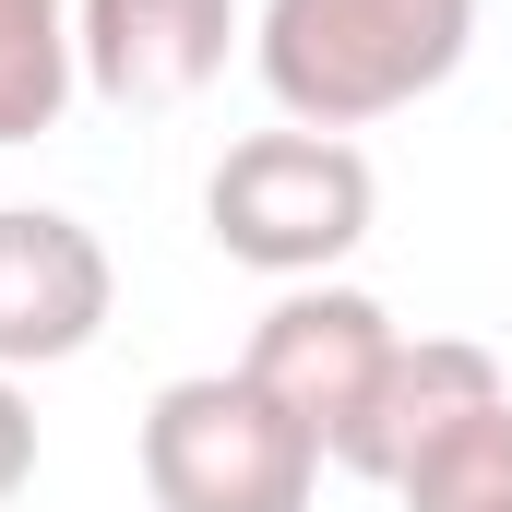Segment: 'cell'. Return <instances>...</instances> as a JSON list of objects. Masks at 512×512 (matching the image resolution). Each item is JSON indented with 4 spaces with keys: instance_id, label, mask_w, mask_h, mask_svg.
Listing matches in <instances>:
<instances>
[{
    "instance_id": "cell-1",
    "label": "cell",
    "mask_w": 512,
    "mask_h": 512,
    "mask_svg": "<svg viewBox=\"0 0 512 512\" xmlns=\"http://www.w3.org/2000/svg\"><path fill=\"white\" fill-rule=\"evenodd\" d=\"M477 48V0H262L251 72L298 131H370L441 96Z\"/></svg>"
},
{
    "instance_id": "cell-3",
    "label": "cell",
    "mask_w": 512,
    "mask_h": 512,
    "mask_svg": "<svg viewBox=\"0 0 512 512\" xmlns=\"http://www.w3.org/2000/svg\"><path fill=\"white\" fill-rule=\"evenodd\" d=\"M143 489L155 512H310L322 441L251 370H191L143 405Z\"/></svg>"
},
{
    "instance_id": "cell-7",
    "label": "cell",
    "mask_w": 512,
    "mask_h": 512,
    "mask_svg": "<svg viewBox=\"0 0 512 512\" xmlns=\"http://www.w3.org/2000/svg\"><path fill=\"white\" fill-rule=\"evenodd\" d=\"M512 393V370L477 346V334H405L393 346V370H382V393H370V417H358V441H346V477H405L441 429H465L477 405H501Z\"/></svg>"
},
{
    "instance_id": "cell-4",
    "label": "cell",
    "mask_w": 512,
    "mask_h": 512,
    "mask_svg": "<svg viewBox=\"0 0 512 512\" xmlns=\"http://www.w3.org/2000/svg\"><path fill=\"white\" fill-rule=\"evenodd\" d=\"M393 310L370 298V286H286L274 310L251 322V370L310 441H322V465H346V441H358V417H370V393H382V370H393Z\"/></svg>"
},
{
    "instance_id": "cell-2",
    "label": "cell",
    "mask_w": 512,
    "mask_h": 512,
    "mask_svg": "<svg viewBox=\"0 0 512 512\" xmlns=\"http://www.w3.org/2000/svg\"><path fill=\"white\" fill-rule=\"evenodd\" d=\"M370 215H382V179H370V155L346 143V131H251V143H227L215 155V179H203V227H215V251L274 274V286H322L334 262L370 239Z\"/></svg>"
},
{
    "instance_id": "cell-8",
    "label": "cell",
    "mask_w": 512,
    "mask_h": 512,
    "mask_svg": "<svg viewBox=\"0 0 512 512\" xmlns=\"http://www.w3.org/2000/svg\"><path fill=\"white\" fill-rule=\"evenodd\" d=\"M72 84H84L72 0H0V143H36V131H60Z\"/></svg>"
},
{
    "instance_id": "cell-6",
    "label": "cell",
    "mask_w": 512,
    "mask_h": 512,
    "mask_svg": "<svg viewBox=\"0 0 512 512\" xmlns=\"http://www.w3.org/2000/svg\"><path fill=\"white\" fill-rule=\"evenodd\" d=\"M251 24H239V0H72V48H84V84L131 108V120H155V108H191L215 72H227V48H239Z\"/></svg>"
},
{
    "instance_id": "cell-9",
    "label": "cell",
    "mask_w": 512,
    "mask_h": 512,
    "mask_svg": "<svg viewBox=\"0 0 512 512\" xmlns=\"http://www.w3.org/2000/svg\"><path fill=\"white\" fill-rule=\"evenodd\" d=\"M393 501L405 512H512V393L477 405L465 429H441V441L393 477Z\"/></svg>"
},
{
    "instance_id": "cell-10",
    "label": "cell",
    "mask_w": 512,
    "mask_h": 512,
    "mask_svg": "<svg viewBox=\"0 0 512 512\" xmlns=\"http://www.w3.org/2000/svg\"><path fill=\"white\" fill-rule=\"evenodd\" d=\"M24 477H36V405H24L12 370H0V512L24 501Z\"/></svg>"
},
{
    "instance_id": "cell-5",
    "label": "cell",
    "mask_w": 512,
    "mask_h": 512,
    "mask_svg": "<svg viewBox=\"0 0 512 512\" xmlns=\"http://www.w3.org/2000/svg\"><path fill=\"white\" fill-rule=\"evenodd\" d=\"M120 310V274H108V239L60 203H0V370H60L108 334Z\"/></svg>"
}]
</instances>
